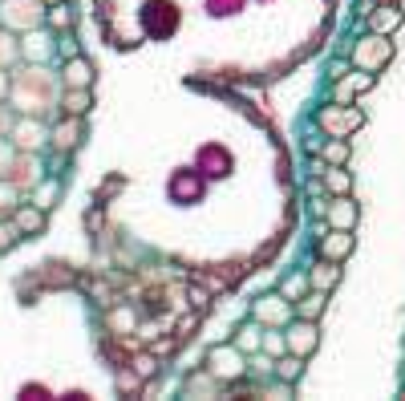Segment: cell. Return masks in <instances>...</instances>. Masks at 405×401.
I'll return each instance as SVG.
<instances>
[{
  "label": "cell",
  "instance_id": "6da1fadb",
  "mask_svg": "<svg viewBox=\"0 0 405 401\" xmlns=\"http://www.w3.org/2000/svg\"><path fill=\"white\" fill-rule=\"evenodd\" d=\"M142 24H146V37L167 41L170 33L179 28V8H174L170 0H150V4L142 8Z\"/></svg>",
  "mask_w": 405,
  "mask_h": 401
},
{
  "label": "cell",
  "instance_id": "7a4b0ae2",
  "mask_svg": "<svg viewBox=\"0 0 405 401\" xmlns=\"http://www.w3.org/2000/svg\"><path fill=\"white\" fill-rule=\"evenodd\" d=\"M251 316H256L260 325H267V329H276V325H288V320L296 316V304L288 300L284 292H267V296H260V300L251 304Z\"/></svg>",
  "mask_w": 405,
  "mask_h": 401
},
{
  "label": "cell",
  "instance_id": "3957f363",
  "mask_svg": "<svg viewBox=\"0 0 405 401\" xmlns=\"http://www.w3.org/2000/svg\"><path fill=\"white\" fill-rule=\"evenodd\" d=\"M243 349H235V341L227 345V349H211L207 353V373H211L215 381H235L243 377Z\"/></svg>",
  "mask_w": 405,
  "mask_h": 401
},
{
  "label": "cell",
  "instance_id": "277c9868",
  "mask_svg": "<svg viewBox=\"0 0 405 401\" xmlns=\"http://www.w3.org/2000/svg\"><path fill=\"white\" fill-rule=\"evenodd\" d=\"M284 336H288V349H292L296 357H308L312 349L320 345V336H316V320H300V316H296V325H288Z\"/></svg>",
  "mask_w": 405,
  "mask_h": 401
},
{
  "label": "cell",
  "instance_id": "5b68a950",
  "mask_svg": "<svg viewBox=\"0 0 405 401\" xmlns=\"http://www.w3.org/2000/svg\"><path fill=\"white\" fill-rule=\"evenodd\" d=\"M320 126L329 130V134H353L361 126V110H353V106H336V110H320Z\"/></svg>",
  "mask_w": 405,
  "mask_h": 401
},
{
  "label": "cell",
  "instance_id": "8992f818",
  "mask_svg": "<svg viewBox=\"0 0 405 401\" xmlns=\"http://www.w3.org/2000/svg\"><path fill=\"white\" fill-rule=\"evenodd\" d=\"M316 252H320V260H345L349 252H353V236L345 231V227H333V231H324V236L316 239Z\"/></svg>",
  "mask_w": 405,
  "mask_h": 401
},
{
  "label": "cell",
  "instance_id": "52a82bcc",
  "mask_svg": "<svg viewBox=\"0 0 405 401\" xmlns=\"http://www.w3.org/2000/svg\"><path fill=\"white\" fill-rule=\"evenodd\" d=\"M329 227H345V231H353L357 227V203L349 199V195H336L333 203H329Z\"/></svg>",
  "mask_w": 405,
  "mask_h": 401
},
{
  "label": "cell",
  "instance_id": "ba28073f",
  "mask_svg": "<svg viewBox=\"0 0 405 401\" xmlns=\"http://www.w3.org/2000/svg\"><path fill=\"white\" fill-rule=\"evenodd\" d=\"M13 223L21 227L24 236H41V231H45V207H41V203H21V207L13 211Z\"/></svg>",
  "mask_w": 405,
  "mask_h": 401
},
{
  "label": "cell",
  "instance_id": "9c48e42d",
  "mask_svg": "<svg viewBox=\"0 0 405 401\" xmlns=\"http://www.w3.org/2000/svg\"><path fill=\"white\" fill-rule=\"evenodd\" d=\"M61 81H65L69 90H90V85H94V69H90L81 57H69V65L61 69Z\"/></svg>",
  "mask_w": 405,
  "mask_h": 401
},
{
  "label": "cell",
  "instance_id": "30bf717a",
  "mask_svg": "<svg viewBox=\"0 0 405 401\" xmlns=\"http://www.w3.org/2000/svg\"><path fill=\"white\" fill-rule=\"evenodd\" d=\"M231 341H235V349H243L247 357H256V353L263 349V329H260V320H251V325H239Z\"/></svg>",
  "mask_w": 405,
  "mask_h": 401
},
{
  "label": "cell",
  "instance_id": "8fae6325",
  "mask_svg": "<svg viewBox=\"0 0 405 401\" xmlns=\"http://www.w3.org/2000/svg\"><path fill=\"white\" fill-rule=\"evenodd\" d=\"M308 284L312 288H320V292H333L336 284H340V268H336V260H324V263H316V268H308Z\"/></svg>",
  "mask_w": 405,
  "mask_h": 401
},
{
  "label": "cell",
  "instance_id": "7c38bea8",
  "mask_svg": "<svg viewBox=\"0 0 405 401\" xmlns=\"http://www.w3.org/2000/svg\"><path fill=\"white\" fill-rule=\"evenodd\" d=\"M373 85H377L373 73H345L340 85H336V101H345L349 94H365V90H373Z\"/></svg>",
  "mask_w": 405,
  "mask_h": 401
},
{
  "label": "cell",
  "instance_id": "4fadbf2b",
  "mask_svg": "<svg viewBox=\"0 0 405 401\" xmlns=\"http://www.w3.org/2000/svg\"><path fill=\"white\" fill-rule=\"evenodd\" d=\"M365 21H369V28H373V33H393V28L402 24V8H393V4H381V8H373Z\"/></svg>",
  "mask_w": 405,
  "mask_h": 401
},
{
  "label": "cell",
  "instance_id": "5bb4252c",
  "mask_svg": "<svg viewBox=\"0 0 405 401\" xmlns=\"http://www.w3.org/2000/svg\"><path fill=\"white\" fill-rule=\"evenodd\" d=\"M324 300H329V292L312 288L308 296H300V300H296V316H300V320H316V316L324 312Z\"/></svg>",
  "mask_w": 405,
  "mask_h": 401
},
{
  "label": "cell",
  "instance_id": "9a60e30c",
  "mask_svg": "<svg viewBox=\"0 0 405 401\" xmlns=\"http://www.w3.org/2000/svg\"><path fill=\"white\" fill-rule=\"evenodd\" d=\"M77 142H81V118H73V114H69L65 126H57V130H53V146H57V150H73Z\"/></svg>",
  "mask_w": 405,
  "mask_h": 401
},
{
  "label": "cell",
  "instance_id": "2e32d148",
  "mask_svg": "<svg viewBox=\"0 0 405 401\" xmlns=\"http://www.w3.org/2000/svg\"><path fill=\"white\" fill-rule=\"evenodd\" d=\"M300 373H304V357H276V377L284 381V385H296L300 381Z\"/></svg>",
  "mask_w": 405,
  "mask_h": 401
},
{
  "label": "cell",
  "instance_id": "e0dca14e",
  "mask_svg": "<svg viewBox=\"0 0 405 401\" xmlns=\"http://www.w3.org/2000/svg\"><path fill=\"white\" fill-rule=\"evenodd\" d=\"M324 187L333 190V195H349V190H353V174L340 170V166H329V170H324Z\"/></svg>",
  "mask_w": 405,
  "mask_h": 401
},
{
  "label": "cell",
  "instance_id": "ac0fdd59",
  "mask_svg": "<svg viewBox=\"0 0 405 401\" xmlns=\"http://www.w3.org/2000/svg\"><path fill=\"white\" fill-rule=\"evenodd\" d=\"M320 154H324V158H329L333 166H340L345 158H349V142L340 138V134H333V138H329L324 146H320Z\"/></svg>",
  "mask_w": 405,
  "mask_h": 401
},
{
  "label": "cell",
  "instance_id": "d6986e66",
  "mask_svg": "<svg viewBox=\"0 0 405 401\" xmlns=\"http://www.w3.org/2000/svg\"><path fill=\"white\" fill-rule=\"evenodd\" d=\"M85 110H90V90H69V97H65V114L81 118Z\"/></svg>",
  "mask_w": 405,
  "mask_h": 401
},
{
  "label": "cell",
  "instance_id": "ffe728a7",
  "mask_svg": "<svg viewBox=\"0 0 405 401\" xmlns=\"http://www.w3.org/2000/svg\"><path fill=\"white\" fill-rule=\"evenodd\" d=\"M49 24H53L57 33H61V28H69V24H73V8H69V4H61V0H57V4L49 8Z\"/></svg>",
  "mask_w": 405,
  "mask_h": 401
},
{
  "label": "cell",
  "instance_id": "44dd1931",
  "mask_svg": "<svg viewBox=\"0 0 405 401\" xmlns=\"http://www.w3.org/2000/svg\"><path fill=\"white\" fill-rule=\"evenodd\" d=\"M308 276H292V280H284V296L288 300H292V304H296V300H300V296H308Z\"/></svg>",
  "mask_w": 405,
  "mask_h": 401
},
{
  "label": "cell",
  "instance_id": "7402d4cb",
  "mask_svg": "<svg viewBox=\"0 0 405 401\" xmlns=\"http://www.w3.org/2000/svg\"><path fill=\"white\" fill-rule=\"evenodd\" d=\"M263 353L284 357L288 353V336H284V332H263Z\"/></svg>",
  "mask_w": 405,
  "mask_h": 401
},
{
  "label": "cell",
  "instance_id": "603a6c76",
  "mask_svg": "<svg viewBox=\"0 0 405 401\" xmlns=\"http://www.w3.org/2000/svg\"><path fill=\"white\" fill-rule=\"evenodd\" d=\"M243 8V0H207V13L211 17H235Z\"/></svg>",
  "mask_w": 405,
  "mask_h": 401
},
{
  "label": "cell",
  "instance_id": "cb8c5ba5",
  "mask_svg": "<svg viewBox=\"0 0 405 401\" xmlns=\"http://www.w3.org/2000/svg\"><path fill=\"white\" fill-rule=\"evenodd\" d=\"M21 227H17V223H0V252H8V247H17V243H21Z\"/></svg>",
  "mask_w": 405,
  "mask_h": 401
}]
</instances>
